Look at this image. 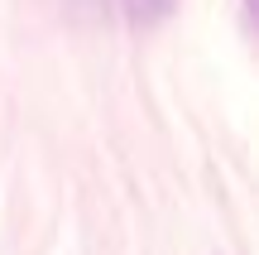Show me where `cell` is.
Returning a JSON list of instances; mask_svg holds the SVG:
<instances>
[{
    "label": "cell",
    "instance_id": "cell-1",
    "mask_svg": "<svg viewBox=\"0 0 259 255\" xmlns=\"http://www.w3.org/2000/svg\"><path fill=\"white\" fill-rule=\"evenodd\" d=\"M173 5L178 0H125V10H130L135 24H158V19L173 15Z\"/></svg>",
    "mask_w": 259,
    "mask_h": 255
},
{
    "label": "cell",
    "instance_id": "cell-2",
    "mask_svg": "<svg viewBox=\"0 0 259 255\" xmlns=\"http://www.w3.org/2000/svg\"><path fill=\"white\" fill-rule=\"evenodd\" d=\"M245 10H254V0H245Z\"/></svg>",
    "mask_w": 259,
    "mask_h": 255
}]
</instances>
